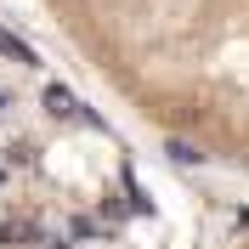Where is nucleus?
Masks as SVG:
<instances>
[{"instance_id":"f257e3e1","label":"nucleus","mask_w":249,"mask_h":249,"mask_svg":"<svg viewBox=\"0 0 249 249\" xmlns=\"http://www.w3.org/2000/svg\"><path fill=\"white\" fill-rule=\"evenodd\" d=\"M46 113H51V119H79V124H102L96 113H85V108H79V96L68 91V85H46Z\"/></svg>"},{"instance_id":"f03ea898","label":"nucleus","mask_w":249,"mask_h":249,"mask_svg":"<svg viewBox=\"0 0 249 249\" xmlns=\"http://www.w3.org/2000/svg\"><path fill=\"white\" fill-rule=\"evenodd\" d=\"M0 57H12L17 68H40V57H34V46H23L17 34H0Z\"/></svg>"},{"instance_id":"7ed1b4c3","label":"nucleus","mask_w":249,"mask_h":249,"mask_svg":"<svg viewBox=\"0 0 249 249\" xmlns=\"http://www.w3.org/2000/svg\"><path fill=\"white\" fill-rule=\"evenodd\" d=\"M170 159L176 164H204V153L193 147V142H170Z\"/></svg>"},{"instance_id":"20e7f679","label":"nucleus","mask_w":249,"mask_h":249,"mask_svg":"<svg viewBox=\"0 0 249 249\" xmlns=\"http://www.w3.org/2000/svg\"><path fill=\"white\" fill-rule=\"evenodd\" d=\"M68 232H74V238H96V221H79V215H74V221H68Z\"/></svg>"},{"instance_id":"39448f33","label":"nucleus","mask_w":249,"mask_h":249,"mask_svg":"<svg viewBox=\"0 0 249 249\" xmlns=\"http://www.w3.org/2000/svg\"><path fill=\"white\" fill-rule=\"evenodd\" d=\"M6 102H12V96H6V91H0V113H6Z\"/></svg>"}]
</instances>
